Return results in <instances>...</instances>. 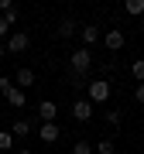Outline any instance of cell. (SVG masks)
Listing matches in <instances>:
<instances>
[{
    "label": "cell",
    "instance_id": "obj_20",
    "mask_svg": "<svg viewBox=\"0 0 144 154\" xmlns=\"http://www.w3.org/2000/svg\"><path fill=\"white\" fill-rule=\"evenodd\" d=\"M4 21H7V24H17V7H14V4L4 11Z\"/></svg>",
    "mask_w": 144,
    "mask_h": 154
},
{
    "label": "cell",
    "instance_id": "obj_1",
    "mask_svg": "<svg viewBox=\"0 0 144 154\" xmlns=\"http://www.w3.org/2000/svg\"><path fill=\"white\" fill-rule=\"evenodd\" d=\"M89 65H93V51H89V48H76V51H72V58H69L72 75H86Z\"/></svg>",
    "mask_w": 144,
    "mask_h": 154
},
{
    "label": "cell",
    "instance_id": "obj_24",
    "mask_svg": "<svg viewBox=\"0 0 144 154\" xmlns=\"http://www.w3.org/2000/svg\"><path fill=\"white\" fill-rule=\"evenodd\" d=\"M0 58H4V48H0Z\"/></svg>",
    "mask_w": 144,
    "mask_h": 154
},
{
    "label": "cell",
    "instance_id": "obj_6",
    "mask_svg": "<svg viewBox=\"0 0 144 154\" xmlns=\"http://www.w3.org/2000/svg\"><path fill=\"white\" fill-rule=\"evenodd\" d=\"M103 45H106L110 51H120V48H124V31H117V28L106 31V34H103Z\"/></svg>",
    "mask_w": 144,
    "mask_h": 154
},
{
    "label": "cell",
    "instance_id": "obj_4",
    "mask_svg": "<svg viewBox=\"0 0 144 154\" xmlns=\"http://www.w3.org/2000/svg\"><path fill=\"white\" fill-rule=\"evenodd\" d=\"M72 116H76L79 123L93 120V103H89V99H76V103H72Z\"/></svg>",
    "mask_w": 144,
    "mask_h": 154
},
{
    "label": "cell",
    "instance_id": "obj_15",
    "mask_svg": "<svg viewBox=\"0 0 144 154\" xmlns=\"http://www.w3.org/2000/svg\"><path fill=\"white\" fill-rule=\"evenodd\" d=\"M14 147V134L11 130H0V151H11Z\"/></svg>",
    "mask_w": 144,
    "mask_h": 154
},
{
    "label": "cell",
    "instance_id": "obj_10",
    "mask_svg": "<svg viewBox=\"0 0 144 154\" xmlns=\"http://www.w3.org/2000/svg\"><path fill=\"white\" fill-rule=\"evenodd\" d=\"M79 34H83V41H86V45H96V41H100V28H96V24H86V28H79Z\"/></svg>",
    "mask_w": 144,
    "mask_h": 154
},
{
    "label": "cell",
    "instance_id": "obj_19",
    "mask_svg": "<svg viewBox=\"0 0 144 154\" xmlns=\"http://www.w3.org/2000/svg\"><path fill=\"white\" fill-rule=\"evenodd\" d=\"M120 120H124L120 110H110V113H106V123H110V127H120Z\"/></svg>",
    "mask_w": 144,
    "mask_h": 154
},
{
    "label": "cell",
    "instance_id": "obj_13",
    "mask_svg": "<svg viewBox=\"0 0 144 154\" xmlns=\"http://www.w3.org/2000/svg\"><path fill=\"white\" fill-rule=\"evenodd\" d=\"M130 75L137 79V82H144V58H137V62H130Z\"/></svg>",
    "mask_w": 144,
    "mask_h": 154
},
{
    "label": "cell",
    "instance_id": "obj_25",
    "mask_svg": "<svg viewBox=\"0 0 144 154\" xmlns=\"http://www.w3.org/2000/svg\"><path fill=\"white\" fill-rule=\"evenodd\" d=\"M141 28H144V17H141Z\"/></svg>",
    "mask_w": 144,
    "mask_h": 154
},
{
    "label": "cell",
    "instance_id": "obj_22",
    "mask_svg": "<svg viewBox=\"0 0 144 154\" xmlns=\"http://www.w3.org/2000/svg\"><path fill=\"white\" fill-rule=\"evenodd\" d=\"M7 34H11V24H7L4 17H0V38H7Z\"/></svg>",
    "mask_w": 144,
    "mask_h": 154
},
{
    "label": "cell",
    "instance_id": "obj_2",
    "mask_svg": "<svg viewBox=\"0 0 144 154\" xmlns=\"http://www.w3.org/2000/svg\"><path fill=\"white\" fill-rule=\"evenodd\" d=\"M110 93H113V89H110V82H106V79H93V82H89V96H86V99H89L93 106H96V103L103 106L106 99H110Z\"/></svg>",
    "mask_w": 144,
    "mask_h": 154
},
{
    "label": "cell",
    "instance_id": "obj_23",
    "mask_svg": "<svg viewBox=\"0 0 144 154\" xmlns=\"http://www.w3.org/2000/svg\"><path fill=\"white\" fill-rule=\"evenodd\" d=\"M17 154H31V151H17Z\"/></svg>",
    "mask_w": 144,
    "mask_h": 154
},
{
    "label": "cell",
    "instance_id": "obj_21",
    "mask_svg": "<svg viewBox=\"0 0 144 154\" xmlns=\"http://www.w3.org/2000/svg\"><path fill=\"white\" fill-rule=\"evenodd\" d=\"M134 99H137V103L144 106V82H137V89H134Z\"/></svg>",
    "mask_w": 144,
    "mask_h": 154
},
{
    "label": "cell",
    "instance_id": "obj_7",
    "mask_svg": "<svg viewBox=\"0 0 144 154\" xmlns=\"http://www.w3.org/2000/svg\"><path fill=\"white\" fill-rule=\"evenodd\" d=\"M38 113H41V123H55V113H58V106L52 103V99H41Z\"/></svg>",
    "mask_w": 144,
    "mask_h": 154
},
{
    "label": "cell",
    "instance_id": "obj_5",
    "mask_svg": "<svg viewBox=\"0 0 144 154\" xmlns=\"http://www.w3.org/2000/svg\"><path fill=\"white\" fill-rule=\"evenodd\" d=\"M38 137H41L45 144H55V140L62 137V130H58V123H41V130H38Z\"/></svg>",
    "mask_w": 144,
    "mask_h": 154
},
{
    "label": "cell",
    "instance_id": "obj_17",
    "mask_svg": "<svg viewBox=\"0 0 144 154\" xmlns=\"http://www.w3.org/2000/svg\"><path fill=\"white\" fill-rule=\"evenodd\" d=\"M72 154H93V144L89 140H76L72 144Z\"/></svg>",
    "mask_w": 144,
    "mask_h": 154
},
{
    "label": "cell",
    "instance_id": "obj_12",
    "mask_svg": "<svg viewBox=\"0 0 144 154\" xmlns=\"http://www.w3.org/2000/svg\"><path fill=\"white\" fill-rule=\"evenodd\" d=\"M127 14L130 17H144V0H127Z\"/></svg>",
    "mask_w": 144,
    "mask_h": 154
},
{
    "label": "cell",
    "instance_id": "obj_16",
    "mask_svg": "<svg viewBox=\"0 0 144 154\" xmlns=\"http://www.w3.org/2000/svg\"><path fill=\"white\" fill-rule=\"evenodd\" d=\"M72 31H76V21H69V17H65V21L58 24V38H69Z\"/></svg>",
    "mask_w": 144,
    "mask_h": 154
},
{
    "label": "cell",
    "instance_id": "obj_9",
    "mask_svg": "<svg viewBox=\"0 0 144 154\" xmlns=\"http://www.w3.org/2000/svg\"><path fill=\"white\" fill-rule=\"evenodd\" d=\"M14 82H17V89H28V86H34V69H17Z\"/></svg>",
    "mask_w": 144,
    "mask_h": 154
},
{
    "label": "cell",
    "instance_id": "obj_14",
    "mask_svg": "<svg viewBox=\"0 0 144 154\" xmlns=\"http://www.w3.org/2000/svg\"><path fill=\"white\" fill-rule=\"evenodd\" d=\"M96 154H117V144H113V140H106V137H103L100 144H96Z\"/></svg>",
    "mask_w": 144,
    "mask_h": 154
},
{
    "label": "cell",
    "instance_id": "obj_18",
    "mask_svg": "<svg viewBox=\"0 0 144 154\" xmlns=\"http://www.w3.org/2000/svg\"><path fill=\"white\" fill-rule=\"evenodd\" d=\"M11 89H14V79H11V75H0V93L7 96V93H11Z\"/></svg>",
    "mask_w": 144,
    "mask_h": 154
},
{
    "label": "cell",
    "instance_id": "obj_8",
    "mask_svg": "<svg viewBox=\"0 0 144 154\" xmlns=\"http://www.w3.org/2000/svg\"><path fill=\"white\" fill-rule=\"evenodd\" d=\"M4 99H7V103L14 106V110H24V103H28V96H24V89H17V86H14V89H11V93H7Z\"/></svg>",
    "mask_w": 144,
    "mask_h": 154
},
{
    "label": "cell",
    "instance_id": "obj_11",
    "mask_svg": "<svg viewBox=\"0 0 144 154\" xmlns=\"http://www.w3.org/2000/svg\"><path fill=\"white\" fill-rule=\"evenodd\" d=\"M11 134H14V137H28V134H31V123L24 120V116H17L14 127H11Z\"/></svg>",
    "mask_w": 144,
    "mask_h": 154
},
{
    "label": "cell",
    "instance_id": "obj_3",
    "mask_svg": "<svg viewBox=\"0 0 144 154\" xmlns=\"http://www.w3.org/2000/svg\"><path fill=\"white\" fill-rule=\"evenodd\" d=\"M28 48H31V38L24 31H14L11 38H7V51H11V55H24Z\"/></svg>",
    "mask_w": 144,
    "mask_h": 154
}]
</instances>
